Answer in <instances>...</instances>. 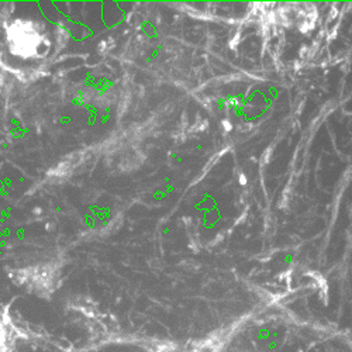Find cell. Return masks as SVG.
<instances>
[{"label":"cell","instance_id":"cell-1","mask_svg":"<svg viewBox=\"0 0 352 352\" xmlns=\"http://www.w3.org/2000/svg\"><path fill=\"white\" fill-rule=\"evenodd\" d=\"M10 47L14 52L28 56L36 54L41 44V36L33 25L28 23H19L9 30Z\"/></svg>","mask_w":352,"mask_h":352}]
</instances>
